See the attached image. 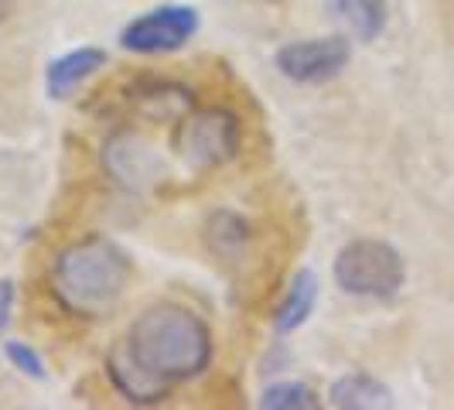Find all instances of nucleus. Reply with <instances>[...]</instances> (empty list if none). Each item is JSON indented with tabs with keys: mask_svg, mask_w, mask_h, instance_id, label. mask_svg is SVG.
<instances>
[{
	"mask_svg": "<svg viewBox=\"0 0 454 410\" xmlns=\"http://www.w3.org/2000/svg\"><path fill=\"white\" fill-rule=\"evenodd\" d=\"M208 359V325L182 304H154L110 349L106 373L130 404H158L171 387L205 373Z\"/></svg>",
	"mask_w": 454,
	"mask_h": 410,
	"instance_id": "f257e3e1",
	"label": "nucleus"
},
{
	"mask_svg": "<svg viewBox=\"0 0 454 410\" xmlns=\"http://www.w3.org/2000/svg\"><path fill=\"white\" fill-rule=\"evenodd\" d=\"M130 256L106 236H90L59 253L51 288L72 315L99 319L123 297L130 284Z\"/></svg>",
	"mask_w": 454,
	"mask_h": 410,
	"instance_id": "f03ea898",
	"label": "nucleus"
},
{
	"mask_svg": "<svg viewBox=\"0 0 454 410\" xmlns=\"http://www.w3.org/2000/svg\"><path fill=\"white\" fill-rule=\"evenodd\" d=\"M403 256L383 240H352L335 256V284L356 297L389 301L403 288Z\"/></svg>",
	"mask_w": 454,
	"mask_h": 410,
	"instance_id": "7ed1b4c3",
	"label": "nucleus"
},
{
	"mask_svg": "<svg viewBox=\"0 0 454 410\" xmlns=\"http://www.w3.org/2000/svg\"><path fill=\"white\" fill-rule=\"evenodd\" d=\"M239 120L226 106L192 110L178 123V151L192 168H223L239 154Z\"/></svg>",
	"mask_w": 454,
	"mask_h": 410,
	"instance_id": "20e7f679",
	"label": "nucleus"
},
{
	"mask_svg": "<svg viewBox=\"0 0 454 410\" xmlns=\"http://www.w3.org/2000/svg\"><path fill=\"white\" fill-rule=\"evenodd\" d=\"M195 31H199V11L184 7V4H168V7H154V11H147L137 21L127 24L120 42L127 51L158 55V51L182 48Z\"/></svg>",
	"mask_w": 454,
	"mask_h": 410,
	"instance_id": "39448f33",
	"label": "nucleus"
},
{
	"mask_svg": "<svg viewBox=\"0 0 454 410\" xmlns=\"http://www.w3.org/2000/svg\"><path fill=\"white\" fill-rule=\"evenodd\" d=\"M352 48L341 35L332 38H308V42H291L277 51V68L291 83H325L335 79L341 68L348 66Z\"/></svg>",
	"mask_w": 454,
	"mask_h": 410,
	"instance_id": "423d86ee",
	"label": "nucleus"
},
{
	"mask_svg": "<svg viewBox=\"0 0 454 410\" xmlns=\"http://www.w3.org/2000/svg\"><path fill=\"white\" fill-rule=\"evenodd\" d=\"M103 161H106V168L114 171L116 182L127 185V188H144L147 182H154L160 171L158 154H154L144 140H137L134 134L110 137Z\"/></svg>",
	"mask_w": 454,
	"mask_h": 410,
	"instance_id": "0eeeda50",
	"label": "nucleus"
},
{
	"mask_svg": "<svg viewBox=\"0 0 454 410\" xmlns=\"http://www.w3.org/2000/svg\"><path fill=\"white\" fill-rule=\"evenodd\" d=\"M103 66H106V51L103 48H79V51H68L62 59H55L45 72L48 96L51 99H66L79 83H86L92 72H99Z\"/></svg>",
	"mask_w": 454,
	"mask_h": 410,
	"instance_id": "6e6552de",
	"label": "nucleus"
},
{
	"mask_svg": "<svg viewBox=\"0 0 454 410\" xmlns=\"http://www.w3.org/2000/svg\"><path fill=\"white\" fill-rule=\"evenodd\" d=\"M332 18L359 42H372L387 28V0H328Z\"/></svg>",
	"mask_w": 454,
	"mask_h": 410,
	"instance_id": "1a4fd4ad",
	"label": "nucleus"
},
{
	"mask_svg": "<svg viewBox=\"0 0 454 410\" xmlns=\"http://www.w3.org/2000/svg\"><path fill=\"white\" fill-rule=\"evenodd\" d=\"M332 404L341 410H387L393 407V393L389 387H383L380 380L365 376V373H352V376H341L332 387Z\"/></svg>",
	"mask_w": 454,
	"mask_h": 410,
	"instance_id": "9d476101",
	"label": "nucleus"
},
{
	"mask_svg": "<svg viewBox=\"0 0 454 410\" xmlns=\"http://www.w3.org/2000/svg\"><path fill=\"white\" fill-rule=\"evenodd\" d=\"M315 301H318V280H315V273L297 271L294 280H291V288H287V295H284V301L277 304L273 328H277V332H294V328H301V325L308 321V315L315 311Z\"/></svg>",
	"mask_w": 454,
	"mask_h": 410,
	"instance_id": "9b49d317",
	"label": "nucleus"
},
{
	"mask_svg": "<svg viewBox=\"0 0 454 410\" xmlns=\"http://www.w3.org/2000/svg\"><path fill=\"white\" fill-rule=\"evenodd\" d=\"M247 240H250V229L236 212H215L208 219V247L219 256H236L247 247Z\"/></svg>",
	"mask_w": 454,
	"mask_h": 410,
	"instance_id": "f8f14e48",
	"label": "nucleus"
},
{
	"mask_svg": "<svg viewBox=\"0 0 454 410\" xmlns=\"http://www.w3.org/2000/svg\"><path fill=\"white\" fill-rule=\"evenodd\" d=\"M260 407L263 410H315L318 407V397H315V390L304 387V383H273V387L260 397Z\"/></svg>",
	"mask_w": 454,
	"mask_h": 410,
	"instance_id": "ddd939ff",
	"label": "nucleus"
},
{
	"mask_svg": "<svg viewBox=\"0 0 454 410\" xmlns=\"http://www.w3.org/2000/svg\"><path fill=\"white\" fill-rule=\"evenodd\" d=\"M7 359L18 366L21 373H27V376L45 380V363H42V356H38L31 345H24V342H7Z\"/></svg>",
	"mask_w": 454,
	"mask_h": 410,
	"instance_id": "4468645a",
	"label": "nucleus"
},
{
	"mask_svg": "<svg viewBox=\"0 0 454 410\" xmlns=\"http://www.w3.org/2000/svg\"><path fill=\"white\" fill-rule=\"evenodd\" d=\"M11 308H14V284L11 280H0V332L11 321Z\"/></svg>",
	"mask_w": 454,
	"mask_h": 410,
	"instance_id": "2eb2a0df",
	"label": "nucleus"
},
{
	"mask_svg": "<svg viewBox=\"0 0 454 410\" xmlns=\"http://www.w3.org/2000/svg\"><path fill=\"white\" fill-rule=\"evenodd\" d=\"M14 7H18V0H0V24L14 14Z\"/></svg>",
	"mask_w": 454,
	"mask_h": 410,
	"instance_id": "dca6fc26",
	"label": "nucleus"
}]
</instances>
